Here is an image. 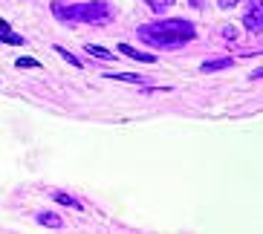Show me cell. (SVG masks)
Returning <instances> with one entry per match:
<instances>
[{
    "mask_svg": "<svg viewBox=\"0 0 263 234\" xmlns=\"http://www.w3.org/2000/svg\"><path fill=\"white\" fill-rule=\"evenodd\" d=\"M136 35H139L142 44H147L154 49H179V47H185L188 41L197 38V29L185 17H168V21L142 24L136 29Z\"/></svg>",
    "mask_w": 263,
    "mask_h": 234,
    "instance_id": "obj_1",
    "label": "cell"
},
{
    "mask_svg": "<svg viewBox=\"0 0 263 234\" xmlns=\"http://www.w3.org/2000/svg\"><path fill=\"white\" fill-rule=\"evenodd\" d=\"M52 15L64 24H110L113 21V9L104 3V0H90V3H72V6H64V3H52Z\"/></svg>",
    "mask_w": 263,
    "mask_h": 234,
    "instance_id": "obj_2",
    "label": "cell"
},
{
    "mask_svg": "<svg viewBox=\"0 0 263 234\" xmlns=\"http://www.w3.org/2000/svg\"><path fill=\"white\" fill-rule=\"evenodd\" d=\"M243 24H246L249 32H260L263 26V6H260V0H249V9H246V15H243Z\"/></svg>",
    "mask_w": 263,
    "mask_h": 234,
    "instance_id": "obj_3",
    "label": "cell"
},
{
    "mask_svg": "<svg viewBox=\"0 0 263 234\" xmlns=\"http://www.w3.org/2000/svg\"><path fill=\"white\" fill-rule=\"evenodd\" d=\"M119 52L124 58H133V61H142V64H156V55L154 52H142V49H133L130 44H119Z\"/></svg>",
    "mask_w": 263,
    "mask_h": 234,
    "instance_id": "obj_4",
    "label": "cell"
},
{
    "mask_svg": "<svg viewBox=\"0 0 263 234\" xmlns=\"http://www.w3.org/2000/svg\"><path fill=\"white\" fill-rule=\"evenodd\" d=\"M35 223L38 226H47V228H64L61 214H55V211H38L35 214Z\"/></svg>",
    "mask_w": 263,
    "mask_h": 234,
    "instance_id": "obj_5",
    "label": "cell"
},
{
    "mask_svg": "<svg viewBox=\"0 0 263 234\" xmlns=\"http://www.w3.org/2000/svg\"><path fill=\"white\" fill-rule=\"evenodd\" d=\"M52 200L58 205H67V208H72V211H84V205L78 203L72 194H67V191H52Z\"/></svg>",
    "mask_w": 263,
    "mask_h": 234,
    "instance_id": "obj_6",
    "label": "cell"
},
{
    "mask_svg": "<svg viewBox=\"0 0 263 234\" xmlns=\"http://www.w3.org/2000/svg\"><path fill=\"white\" fill-rule=\"evenodd\" d=\"M104 78L124 81V84H145V75H139V72H104Z\"/></svg>",
    "mask_w": 263,
    "mask_h": 234,
    "instance_id": "obj_7",
    "label": "cell"
},
{
    "mask_svg": "<svg viewBox=\"0 0 263 234\" xmlns=\"http://www.w3.org/2000/svg\"><path fill=\"white\" fill-rule=\"evenodd\" d=\"M232 64H234L232 58H214V61L200 64V72H220V70H229Z\"/></svg>",
    "mask_w": 263,
    "mask_h": 234,
    "instance_id": "obj_8",
    "label": "cell"
},
{
    "mask_svg": "<svg viewBox=\"0 0 263 234\" xmlns=\"http://www.w3.org/2000/svg\"><path fill=\"white\" fill-rule=\"evenodd\" d=\"M0 44H9V47H24L26 41H24V35H17V32L6 29V32H0Z\"/></svg>",
    "mask_w": 263,
    "mask_h": 234,
    "instance_id": "obj_9",
    "label": "cell"
},
{
    "mask_svg": "<svg viewBox=\"0 0 263 234\" xmlns=\"http://www.w3.org/2000/svg\"><path fill=\"white\" fill-rule=\"evenodd\" d=\"M55 52H58V55H61V58H64V61H67V64H70V67H78V70H81V67H84V61H81V58H76V55H72L70 52V49H64L61 47V44H55Z\"/></svg>",
    "mask_w": 263,
    "mask_h": 234,
    "instance_id": "obj_10",
    "label": "cell"
},
{
    "mask_svg": "<svg viewBox=\"0 0 263 234\" xmlns=\"http://www.w3.org/2000/svg\"><path fill=\"white\" fill-rule=\"evenodd\" d=\"M87 52L90 55H96V58H101V61H116V55L110 52V49H104V47H96V44H87Z\"/></svg>",
    "mask_w": 263,
    "mask_h": 234,
    "instance_id": "obj_11",
    "label": "cell"
},
{
    "mask_svg": "<svg viewBox=\"0 0 263 234\" xmlns=\"http://www.w3.org/2000/svg\"><path fill=\"white\" fill-rule=\"evenodd\" d=\"M15 67H17V70H35V67H41V64L35 61V58H17Z\"/></svg>",
    "mask_w": 263,
    "mask_h": 234,
    "instance_id": "obj_12",
    "label": "cell"
},
{
    "mask_svg": "<svg viewBox=\"0 0 263 234\" xmlns=\"http://www.w3.org/2000/svg\"><path fill=\"white\" fill-rule=\"evenodd\" d=\"M147 6L154 9V12H165V9L171 6V3H174V0H145Z\"/></svg>",
    "mask_w": 263,
    "mask_h": 234,
    "instance_id": "obj_13",
    "label": "cell"
},
{
    "mask_svg": "<svg viewBox=\"0 0 263 234\" xmlns=\"http://www.w3.org/2000/svg\"><path fill=\"white\" fill-rule=\"evenodd\" d=\"M217 3H220V9H234L240 0H217Z\"/></svg>",
    "mask_w": 263,
    "mask_h": 234,
    "instance_id": "obj_14",
    "label": "cell"
},
{
    "mask_svg": "<svg viewBox=\"0 0 263 234\" xmlns=\"http://www.w3.org/2000/svg\"><path fill=\"white\" fill-rule=\"evenodd\" d=\"M223 35H226L229 41H234V35H237V32H234V26H226V29H223Z\"/></svg>",
    "mask_w": 263,
    "mask_h": 234,
    "instance_id": "obj_15",
    "label": "cell"
},
{
    "mask_svg": "<svg viewBox=\"0 0 263 234\" xmlns=\"http://www.w3.org/2000/svg\"><path fill=\"white\" fill-rule=\"evenodd\" d=\"M188 3H191L194 9H202V6H205V0H188Z\"/></svg>",
    "mask_w": 263,
    "mask_h": 234,
    "instance_id": "obj_16",
    "label": "cell"
},
{
    "mask_svg": "<svg viewBox=\"0 0 263 234\" xmlns=\"http://www.w3.org/2000/svg\"><path fill=\"white\" fill-rule=\"evenodd\" d=\"M6 29H9V24L3 21V17H0V32H6Z\"/></svg>",
    "mask_w": 263,
    "mask_h": 234,
    "instance_id": "obj_17",
    "label": "cell"
}]
</instances>
